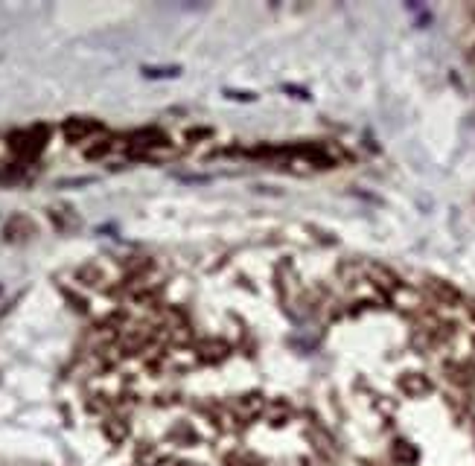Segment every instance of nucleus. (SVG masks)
<instances>
[{"label": "nucleus", "mask_w": 475, "mask_h": 466, "mask_svg": "<svg viewBox=\"0 0 475 466\" xmlns=\"http://www.w3.org/2000/svg\"><path fill=\"white\" fill-rule=\"evenodd\" d=\"M108 152H111V143H108V140H100V146L85 149V158H100V154H108Z\"/></svg>", "instance_id": "14"}, {"label": "nucleus", "mask_w": 475, "mask_h": 466, "mask_svg": "<svg viewBox=\"0 0 475 466\" xmlns=\"http://www.w3.org/2000/svg\"><path fill=\"white\" fill-rule=\"evenodd\" d=\"M400 391L411 399H420V396H429L432 393V382L429 376H423V373H402L400 376Z\"/></svg>", "instance_id": "5"}, {"label": "nucleus", "mask_w": 475, "mask_h": 466, "mask_svg": "<svg viewBox=\"0 0 475 466\" xmlns=\"http://www.w3.org/2000/svg\"><path fill=\"white\" fill-rule=\"evenodd\" d=\"M286 414H289V406H283V402H274V408L268 411V420H271L274 425H283Z\"/></svg>", "instance_id": "13"}, {"label": "nucleus", "mask_w": 475, "mask_h": 466, "mask_svg": "<svg viewBox=\"0 0 475 466\" xmlns=\"http://www.w3.org/2000/svg\"><path fill=\"white\" fill-rule=\"evenodd\" d=\"M50 219H53V225H56L61 233H68V231L79 228V216H76L68 204H61V207H50Z\"/></svg>", "instance_id": "10"}, {"label": "nucleus", "mask_w": 475, "mask_h": 466, "mask_svg": "<svg viewBox=\"0 0 475 466\" xmlns=\"http://www.w3.org/2000/svg\"><path fill=\"white\" fill-rule=\"evenodd\" d=\"M103 126L100 122H90V120H79V117H73V120H68L65 122V137L71 140V143H82V140H88L90 134H97Z\"/></svg>", "instance_id": "6"}, {"label": "nucleus", "mask_w": 475, "mask_h": 466, "mask_svg": "<svg viewBox=\"0 0 475 466\" xmlns=\"http://www.w3.org/2000/svg\"><path fill=\"white\" fill-rule=\"evenodd\" d=\"M426 292H429V297H432L434 303H440V306H461V303H464L461 289L452 286V283H447V280H437V277L426 280Z\"/></svg>", "instance_id": "3"}, {"label": "nucleus", "mask_w": 475, "mask_h": 466, "mask_svg": "<svg viewBox=\"0 0 475 466\" xmlns=\"http://www.w3.org/2000/svg\"><path fill=\"white\" fill-rule=\"evenodd\" d=\"M362 274L367 277V283H370L373 289L385 292V295H397V292L402 289L400 277H397L388 265H382V263H365V265H362Z\"/></svg>", "instance_id": "2"}, {"label": "nucleus", "mask_w": 475, "mask_h": 466, "mask_svg": "<svg viewBox=\"0 0 475 466\" xmlns=\"http://www.w3.org/2000/svg\"><path fill=\"white\" fill-rule=\"evenodd\" d=\"M199 359L202 361H207V364H216V361H225L228 359V353H231V344H228V341L225 338H202L199 341Z\"/></svg>", "instance_id": "4"}, {"label": "nucleus", "mask_w": 475, "mask_h": 466, "mask_svg": "<svg viewBox=\"0 0 475 466\" xmlns=\"http://www.w3.org/2000/svg\"><path fill=\"white\" fill-rule=\"evenodd\" d=\"M236 417L242 420V423H248V420H254V417H260L263 414V408H266V399L260 396V393H248V396H242V399H236Z\"/></svg>", "instance_id": "7"}, {"label": "nucleus", "mask_w": 475, "mask_h": 466, "mask_svg": "<svg viewBox=\"0 0 475 466\" xmlns=\"http://www.w3.org/2000/svg\"><path fill=\"white\" fill-rule=\"evenodd\" d=\"M178 466H202V463H193V460H184V463H178Z\"/></svg>", "instance_id": "17"}, {"label": "nucleus", "mask_w": 475, "mask_h": 466, "mask_svg": "<svg viewBox=\"0 0 475 466\" xmlns=\"http://www.w3.org/2000/svg\"><path fill=\"white\" fill-rule=\"evenodd\" d=\"M4 233L9 242H24L29 236H36V225H33V219H26V216H12Z\"/></svg>", "instance_id": "8"}, {"label": "nucleus", "mask_w": 475, "mask_h": 466, "mask_svg": "<svg viewBox=\"0 0 475 466\" xmlns=\"http://www.w3.org/2000/svg\"><path fill=\"white\" fill-rule=\"evenodd\" d=\"M466 309H469V315H472V321H475V300H472V303H469Z\"/></svg>", "instance_id": "16"}, {"label": "nucleus", "mask_w": 475, "mask_h": 466, "mask_svg": "<svg viewBox=\"0 0 475 466\" xmlns=\"http://www.w3.org/2000/svg\"><path fill=\"white\" fill-rule=\"evenodd\" d=\"M76 280L82 286H90V289H100L105 283V268L100 263H85L79 271H76Z\"/></svg>", "instance_id": "9"}, {"label": "nucleus", "mask_w": 475, "mask_h": 466, "mask_svg": "<svg viewBox=\"0 0 475 466\" xmlns=\"http://www.w3.org/2000/svg\"><path fill=\"white\" fill-rule=\"evenodd\" d=\"M44 143H47V126H36V129L12 134V152L18 158H36L44 149Z\"/></svg>", "instance_id": "1"}, {"label": "nucleus", "mask_w": 475, "mask_h": 466, "mask_svg": "<svg viewBox=\"0 0 475 466\" xmlns=\"http://www.w3.org/2000/svg\"><path fill=\"white\" fill-rule=\"evenodd\" d=\"M103 431H105V438L111 443H122L125 438H129V423H125L122 417H108L103 423Z\"/></svg>", "instance_id": "11"}, {"label": "nucleus", "mask_w": 475, "mask_h": 466, "mask_svg": "<svg viewBox=\"0 0 475 466\" xmlns=\"http://www.w3.org/2000/svg\"><path fill=\"white\" fill-rule=\"evenodd\" d=\"M391 455H394V460H397V463H402V466L417 463V449L411 446V443H405V440H397V443H394V449H391Z\"/></svg>", "instance_id": "12"}, {"label": "nucleus", "mask_w": 475, "mask_h": 466, "mask_svg": "<svg viewBox=\"0 0 475 466\" xmlns=\"http://www.w3.org/2000/svg\"><path fill=\"white\" fill-rule=\"evenodd\" d=\"M189 140H199V137H210V129H189L187 132Z\"/></svg>", "instance_id": "15"}]
</instances>
